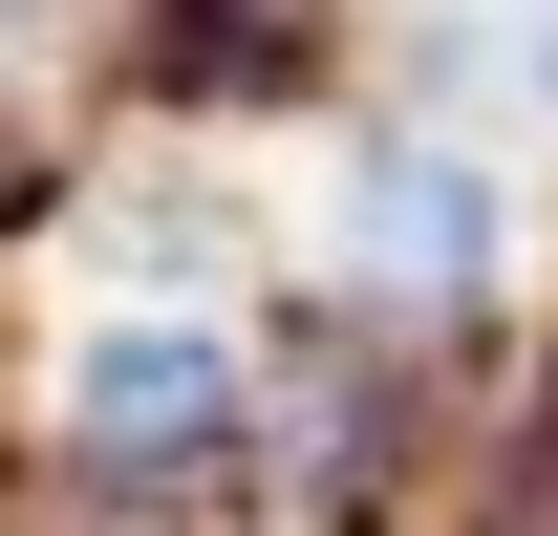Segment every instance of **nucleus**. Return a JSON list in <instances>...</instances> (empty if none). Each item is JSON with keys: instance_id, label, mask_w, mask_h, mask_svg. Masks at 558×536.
Segmentation results:
<instances>
[{"instance_id": "obj_1", "label": "nucleus", "mask_w": 558, "mask_h": 536, "mask_svg": "<svg viewBox=\"0 0 558 536\" xmlns=\"http://www.w3.org/2000/svg\"><path fill=\"white\" fill-rule=\"evenodd\" d=\"M44 429H65V472L108 494V515H172V494H215V472L258 451V343H236V322H130V301H86L65 365H44Z\"/></svg>"}, {"instance_id": "obj_2", "label": "nucleus", "mask_w": 558, "mask_h": 536, "mask_svg": "<svg viewBox=\"0 0 558 536\" xmlns=\"http://www.w3.org/2000/svg\"><path fill=\"white\" fill-rule=\"evenodd\" d=\"M323 258H344V301L365 322H473L494 279H515V194H494V150H451V130H409V108H387V130L344 150V215H323Z\"/></svg>"}, {"instance_id": "obj_3", "label": "nucleus", "mask_w": 558, "mask_h": 536, "mask_svg": "<svg viewBox=\"0 0 558 536\" xmlns=\"http://www.w3.org/2000/svg\"><path fill=\"white\" fill-rule=\"evenodd\" d=\"M409 130L558 150V0H409Z\"/></svg>"}]
</instances>
